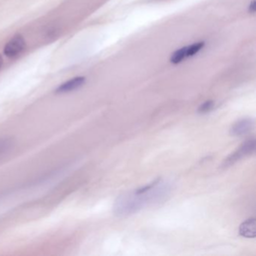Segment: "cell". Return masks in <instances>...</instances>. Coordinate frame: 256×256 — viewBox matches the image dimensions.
<instances>
[{
    "label": "cell",
    "instance_id": "cell-1",
    "mask_svg": "<svg viewBox=\"0 0 256 256\" xmlns=\"http://www.w3.org/2000/svg\"><path fill=\"white\" fill-rule=\"evenodd\" d=\"M148 204H152V200L148 190L143 192L125 193L115 200L114 212L118 216H128L138 212Z\"/></svg>",
    "mask_w": 256,
    "mask_h": 256
},
{
    "label": "cell",
    "instance_id": "cell-2",
    "mask_svg": "<svg viewBox=\"0 0 256 256\" xmlns=\"http://www.w3.org/2000/svg\"><path fill=\"white\" fill-rule=\"evenodd\" d=\"M256 150V140L254 138L248 139L246 140L238 150L233 154H230L223 162L224 167H229L236 162L240 160L244 157L251 155Z\"/></svg>",
    "mask_w": 256,
    "mask_h": 256
},
{
    "label": "cell",
    "instance_id": "cell-3",
    "mask_svg": "<svg viewBox=\"0 0 256 256\" xmlns=\"http://www.w3.org/2000/svg\"><path fill=\"white\" fill-rule=\"evenodd\" d=\"M26 48V41L23 36L17 34L14 36L6 44L4 53L10 58H14L20 55Z\"/></svg>",
    "mask_w": 256,
    "mask_h": 256
},
{
    "label": "cell",
    "instance_id": "cell-4",
    "mask_svg": "<svg viewBox=\"0 0 256 256\" xmlns=\"http://www.w3.org/2000/svg\"><path fill=\"white\" fill-rule=\"evenodd\" d=\"M254 120L250 118H242L235 122L230 130L232 136L240 137L250 133L254 128Z\"/></svg>",
    "mask_w": 256,
    "mask_h": 256
},
{
    "label": "cell",
    "instance_id": "cell-5",
    "mask_svg": "<svg viewBox=\"0 0 256 256\" xmlns=\"http://www.w3.org/2000/svg\"><path fill=\"white\" fill-rule=\"evenodd\" d=\"M85 83H86V78L83 77V76L74 78L70 79L60 85L55 90V94H64L72 92V91L76 90L83 86Z\"/></svg>",
    "mask_w": 256,
    "mask_h": 256
},
{
    "label": "cell",
    "instance_id": "cell-6",
    "mask_svg": "<svg viewBox=\"0 0 256 256\" xmlns=\"http://www.w3.org/2000/svg\"><path fill=\"white\" fill-rule=\"evenodd\" d=\"M256 218H248L240 226L239 234L244 238H254L256 236Z\"/></svg>",
    "mask_w": 256,
    "mask_h": 256
},
{
    "label": "cell",
    "instance_id": "cell-7",
    "mask_svg": "<svg viewBox=\"0 0 256 256\" xmlns=\"http://www.w3.org/2000/svg\"><path fill=\"white\" fill-rule=\"evenodd\" d=\"M186 49L187 47L185 46V47L181 48L178 49L176 52H174L170 58V62L176 65V64L182 62V60L187 58Z\"/></svg>",
    "mask_w": 256,
    "mask_h": 256
},
{
    "label": "cell",
    "instance_id": "cell-8",
    "mask_svg": "<svg viewBox=\"0 0 256 256\" xmlns=\"http://www.w3.org/2000/svg\"><path fill=\"white\" fill-rule=\"evenodd\" d=\"M204 42H198L193 43L191 46H186L187 58H192L198 54L204 48Z\"/></svg>",
    "mask_w": 256,
    "mask_h": 256
},
{
    "label": "cell",
    "instance_id": "cell-9",
    "mask_svg": "<svg viewBox=\"0 0 256 256\" xmlns=\"http://www.w3.org/2000/svg\"><path fill=\"white\" fill-rule=\"evenodd\" d=\"M214 104H215V103L212 100H208V101L204 102L199 106L198 108V113L200 114L208 113L214 108Z\"/></svg>",
    "mask_w": 256,
    "mask_h": 256
},
{
    "label": "cell",
    "instance_id": "cell-10",
    "mask_svg": "<svg viewBox=\"0 0 256 256\" xmlns=\"http://www.w3.org/2000/svg\"><path fill=\"white\" fill-rule=\"evenodd\" d=\"M12 140L10 138H0V154H2L10 149L12 145Z\"/></svg>",
    "mask_w": 256,
    "mask_h": 256
},
{
    "label": "cell",
    "instance_id": "cell-11",
    "mask_svg": "<svg viewBox=\"0 0 256 256\" xmlns=\"http://www.w3.org/2000/svg\"><path fill=\"white\" fill-rule=\"evenodd\" d=\"M248 11L250 14H254L256 11V0H252L251 2H250V6L248 7Z\"/></svg>",
    "mask_w": 256,
    "mask_h": 256
},
{
    "label": "cell",
    "instance_id": "cell-12",
    "mask_svg": "<svg viewBox=\"0 0 256 256\" xmlns=\"http://www.w3.org/2000/svg\"><path fill=\"white\" fill-rule=\"evenodd\" d=\"M2 64H4V59H2V56L0 55V68L2 67Z\"/></svg>",
    "mask_w": 256,
    "mask_h": 256
}]
</instances>
